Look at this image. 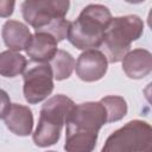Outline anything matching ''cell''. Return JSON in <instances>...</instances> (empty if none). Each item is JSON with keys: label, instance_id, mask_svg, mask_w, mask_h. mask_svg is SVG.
<instances>
[{"label": "cell", "instance_id": "9", "mask_svg": "<svg viewBox=\"0 0 152 152\" xmlns=\"http://www.w3.org/2000/svg\"><path fill=\"white\" fill-rule=\"evenodd\" d=\"M122 70L127 77L140 80L152 71V55L146 49H133L122 58Z\"/></svg>", "mask_w": 152, "mask_h": 152}, {"label": "cell", "instance_id": "2", "mask_svg": "<svg viewBox=\"0 0 152 152\" xmlns=\"http://www.w3.org/2000/svg\"><path fill=\"white\" fill-rule=\"evenodd\" d=\"M144 33V21L139 15L129 14L112 18L104 31L102 49L108 63H118L131 51V44Z\"/></svg>", "mask_w": 152, "mask_h": 152}, {"label": "cell", "instance_id": "10", "mask_svg": "<svg viewBox=\"0 0 152 152\" xmlns=\"http://www.w3.org/2000/svg\"><path fill=\"white\" fill-rule=\"evenodd\" d=\"M58 42L46 32H36L25 49L27 56L36 63H46L57 52Z\"/></svg>", "mask_w": 152, "mask_h": 152}, {"label": "cell", "instance_id": "18", "mask_svg": "<svg viewBox=\"0 0 152 152\" xmlns=\"http://www.w3.org/2000/svg\"><path fill=\"white\" fill-rule=\"evenodd\" d=\"M15 2L10 0H0V17L8 18L13 14Z\"/></svg>", "mask_w": 152, "mask_h": 152}, {"label": "cell", "instance_id": "3", "mask_svg": "<svg viewBox=\"0 0 152 152\" xmlns=\"http://www.w3.org/2000/svg\"><path fill=\"white\" fill-rule=\"evenodd\" d=\"M151 125L142 120H132L107 138L101 152H141L151 147Z\"/></svg>", "mask_w": 152, "mask_h": 152}, {"label": "cell", "instance_id": "5", "mask_svg": "<svg viewBox=\"0 0 152 152\" xmlns=\"http://www.w3.org/2000/svg\"><path fill=\"white\" fill-rule=\"evenodd\" d=\"M107 124V114L101 102H84L76 104L65 125V134L83 133L99 134L100 128Z\"/></svg>", "mask_w": 152, "mask_h": 152}, {"label": "cell", "instance_id": "16", "mask_svg": "<svg viewBox=\"0 0 152 152\" xmlns=\"http://www.w3.org/2000/svg\"><path fill=\"white\" fill-rule=\"evenodd\" d=\"M101 104L106 109L107 114V122H115L121 120L127 114V102L124 97L118 95H109L104 96L100 100Z\"/></svg>", "mask_w": 152, "mask_h": 152}, {"label": "cell", "instance_id": "14", "mask_svg": "<svg viewBox=\"0 0 152 152\" xmlns=\"http://www.w3.org/2000/svg\"><path fill=\"white\" fill-rule=\"evenodd\" d=\"M49 65L52 70L53 78L57 81H63L70 77L75 68V58L65 50H57L56 55L49 62Z\"/></svg>", "mask_w": 152, "mask_h": 152}, {"label": "cell", "instance_id": "12", "mask_svg": "<svg viewBox=\"0 0 152 152\" xmlns=\"http://www.w3.org/2000/svg\"><path fill=\"white\" fill-rule=\"evenodd\" d=\"M1 36L8 50L15 52L25 50L32 38L30 28L18 20H7L2 25Z\"/></svg>", "mask_w": 152, "mask_h": 152}, {"label": "cell", "instance_id": "20", "mask_svg": "<svg viewBox=\"0 0 152 152\" xmlns=\"http://www.w3.org/2000/svg\"><path fill=\"white\" fill-rule=\"evenodd\" d=\"M46 152H56V151H46Z\"/></svg>", "mask_w": 152, "mask_h": 152}, {"label": "cell", "instance_id": "11", "mask_svg": "<svg viewBox=\"0 0 152 152\" xmlns=\"http://www.w3.org/2000/svg\"><path fill=\"white\" fill-rule=\"evenodd\" d=\"M6 127L15 135L27 137L32 133L33 114L32 110L24 104L12 103L10 112L5 116Z\"/></svg>", "mask_w": 152, "mask_h": 152}, {"label": "cell", "instance_id": "6", "mask_svg": "<svg viewBox=\"0 0 152 152\" xmlns=\"http://www.w3.org/2000/svg\"><path fill=\"white\" fill-rule=\"evenodd\" d=\"M53 90V75L48 63H36L24 72V97L30 104H36L45 99Z\"/></svg>", "mask_w": 152, "mask_h": 152}, {"label": "cell", "instance_id": "15", "mask_svg": "<svg viewBox=\"0 0 152 152\" xmlns=\"http://www.w3.org/2000/svg\"><path fill=\"white\" fill-rule=\"evenodd\" d=\"M99 134L71 133L65 134V152H93L96 147Z\"/></svg>", "mask_w": 152, "mask_h": 152}, {"label": "cell", "instance_id": "1", "mask_svg": "<svg viewBox=\"0 0 152 152\" xmlns=\"http://www.w3.org/2000/svg\"><path fill=\"white\" fill-rule=\"evenodd\" d=\"M112 18L106 6L90 4L81 11L76 20L70 21L66 39L78 50L97 49L102 45L104 31Z\"/></svg>", "mask_w": 152, "mask_h": 152}, {"label": "cell", "instance_id": "7", "mask_svg": "<svg viewBox=\"0 0 152 152\" xmlns=\"http://www.w3.org/2000/svg\"><path fill=\"white\" fill-rule=\"evenodd\" d=\"M108 69L107 57L97 49L83 51L75 62L76 75L84 82H95L101 80Z\"/></svg>", "mask_w": 152, "mask_h": 152}, {"label": "cell", "instance_id": "17", "mask_svg": "<svg viewBox=\"0 0 152 152\" xmlns=\"http://www.w3.org/2000/svg\"><path fill=\"white\" fill-rule=\"evenodd\" d=\"M11 100L8 94L0 88V119H5V116L7 115V113L11 109Z\"/></svg>", "mask_w": 152, "mask_h": 152}, {"label": "cell", "instance_id": "4", "mask_svg": "<svg viewBox=\"0 0 152 152\" xmlns=\"http://www.w3.org/2000/svg\"><path fill=\"white\" fill-rule=\"evenodd\" d=\"M69 6L68 0H27L21 4V13L24 20L37 32L52 21L65 18Z\"/></svg>", "mask_w": 152, "mask_h": 152}, {"label": "cell", "instance_id": "13", "mask_svg": "<svg viewBox=\"0 0 152 152\" xmlns=\"http://www.w3.org/2000/svg\"><path fill=\"white\" fill-rule=\"evenodd\" d=\"M27 59L19 52L6 50L0 52V75L4 77H15L25 72Z\"/></svg>", "mask_w": 152, "mask_h": 152}, {"label": "cell", "instance_id": "19", "mask_svg": "<svg viewBox=\"0 0 152 152\" xmlns=\"http://www.w3.org/2000/svg\"><path fill=\"white\" fill-rule=\"evenodd\" d=\"M141 152H151V147H147V148H145V150L141 151Z\"/></svg>", "mask_w": 152, "mask_h": 152}, {"label": "cell", "instance_id": "8", "mask_svg": "<svg viewBox=\"0 0 152 152\" xmlns=\"http://www.w3.org/2000/svg\"><path fill=\"white\" fill-rule=\"evenodd\" d=\"M75 106H76L75 102L70 97L63 94L55 95L48 99L42 106L39 113V120L62 128L65 125Z\"/></svg>", "mask_w": 152, "mask_h": 152}]
</instances>
